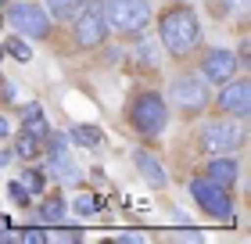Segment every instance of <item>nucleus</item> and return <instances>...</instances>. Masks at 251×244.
Here are the masks:
<instances>
[{
    "mask_svg": "<svg viewBox=\"0 0 251 244\" xmlns=\"http://www.w3.org/2000/svg\"><path fill=\"white\" fill-rule=\"evenodd\" d=\"M158 32H162V43L173 57H187L194 47H201V26L190 7H169L158 18Z\"/></svg>",
    "mask_w": 251,
    "mask_h": 244,
    "instance_id": "1",
    "label": "nucleus"
},
{
    "mask_svg": "<svg viewBox=\"0 0 251 244\" xmlns=\"http://www.w3.org/2000/svg\"><path fill=\"white\" fill-rule=\"evenodd\" d=\"M129 122H133V130L140 136H162L165 122H169V108H165L162 94L147 90V94L136 97L133 108H129Z\"/></svg>",
    "mask_w": 251,
    "mask_h": 244,
    "instance_id": "2",
    "label": "nucleus"
},
{
    "mask_svg": "<svg viewBox=\"0 0 251 244\" xmlns=\"http://www.w3.org/2000/svg\"><path fill=\"white\" fill-rule=\"evenodd\" d=\"M100 11H104L108 29L115 32H140L151 22V4L147 0H104Z\"/></svg>",
    "mask_w": 251,
    "mask_h": 244,
    "instance_id": "3",
    "label": "nucleus"
},
{
    "mask_svg": "<svg viewBox=\"0 0 251 244\" xmlns=\"http://www.w3.org/2000/svg\"><path fill=\"white\" fill-rule=\"evenodd\" d=\"M4 22L18 32V36H25V40L50 36V18H47V11L36 7V4H11L7 15H4Z\"/></svg>",
    "mask_w": 251,
    "mask_h": 244,
    "instance_id": "4",
    "label": "nucleus"
},
{
    "mask_svg": "<svg viewBox=\"0 0 251 244\" xmlns=\"http://www.w3.org/2000/svg\"><path fill=\"white\" fill-rule=\"evenodd\" d=\"M190 197H194V201H198L212 219H230V216H233L230 187H223V183H215V180H208V176H201V180L190 183Z\"/></svg>",
    "mask_w": 251,
    "mask_h": 244,
    "instance_id": "5",
    "label": "nucleus"
},
{
    "mask_svg": "<svg viewBox=\"0 0 251 244\" xmlns=\"http://www.w3.org/2000/svg\"><path fill=\"white\" fill-rule=\"evenodd\" d=\"M108 36V22H104V11L100 4H83V11L75 15V43L79 47H100Z\"/></svg>",
    "mask_w": 251,
    "mask_h": 244,
    "instance_id": "6",
    "label": "nucleus"
},
{
    "mask_svg": "<svg viewBox=\"0 0 251 244\" xmlns=\"http://www.w3.org/2000/svg\"><path fill=\"white\" fill-rule=\"evenodd\" d=\"M244 144V130L233 122H208L201 130V147L208 151V155H230Z\"/></svg>",
    "mask_w": 251,
    "mask_h": 244,
    "instance_id": "7",
    "label": "nucleus"
},
{
    "mask_svg": "<svg viewBox=\"0 0 251 244\" xmlns=\"http://www.w3.org/2000/svg\"><path fill=\"white\" fill-rule=\"evenodd\" d=\"M169 97L183 111H201L204 104H208V86H204V79H198V76H179L176 83L169 86Z\"/></svg>",
    "mask_w": 251,
    "mask_h": 244,
    "instance_id": "8",
    "label": "nucleus"
},
{
    "mask_svg": "<svg viewBox=\"0 0 251 244\" xmlns=\"http://www.w3.org/2000/svg\"><path fill=\"white\" fill-rule=\"evenodd\" d=\"M201 76L204 83H230V79L237 76V54L230 47H215L204 54V65H201Z\"/></svg>",
    "mask_w": 251,
    "mask_h": 244,
    "instance_id": "9",
    "label": "nucleus"
},
{
    "mask_svg": "<svg viewBox=\"0 0 251 244\" xmlns=\"http://www.w3.org/2000/svg\"><path fill=\"white\" fill-rule=\"evenodd\" d=\"M50 140V162H47V169H50V176L54 180H61V183H79V165L72 162V155H68V140L65 136H47Z\"/></svg>",
    "mask_w": 251,
    "mask_h": 244,
    "instance_id": "10",
    "label": "nucleus"
},
{
    "mask_svg": "<svg viewBox=\"0 0 251 244\" xmlns=\"http://www.w3.org/2000/svg\"><path fill=\"white\" fill-rule=\"evenodd\" d=\"M219 111L223 115H237V119H244L248 108H251V86L248 79H230V83H223L219 90Z\"/></svg>",
    "mask_w": 251,
    "mask_h": 244,
    "instance_id": "11",
    "label": "nucleus"
},
{
    "mask_svg": "<svg viewBox=\"0 0 251 244\" xmlns=\"http://www.w3.org/2000/svg\"><path fill=\"white\" fill-rule=\"evenodd\" d=\"M133 162H136V172L151 183V187H165V169H162V162H158L151 151H133Z\"/></svg>",
    "mask_w": 251,
    "mask_h": 244,
    "instance_id": "12",
    "label": "nucleus"
},
{
    "mask_svg": "<svg viewBox=\"0 0 251 244\" xmlns=\"http://www.w3.org/2000/svg\"><path fill=\"white\" fill-rule=\"evenodd\" d=\"M22 130H25L29 136H36L40 144L50 136V126H47V119H43L40 104H25V108H22Z\"/></svg>",
    "mask_w": 251,
    "mask_h": 244,
    "instance_id": "13",
    "label": "nucleus"
},
{
    "mask_svg": "<svg viewBox=\"0 0 251 244\" xmlns=\"http://www.w3.org/2000/svg\"><path fill=\"white\" fill-rule=\"evenodd\" d=\"M237 172H241V165H237L230 155H215V162H208V180L223 183V187H233Z\"/></svg>",
    "mask_w": 251,
    "mask_h": 244,
    "instance_id": "14",
    "label": "nucleus"
},
{
    "mask_svg": "<svg viewBox=\"0 0 251 244\" xmlns=\"http://www.w3.org/2000/svg\"><path fill=\"white\" fill-rule=\"evenodd\" d=\"M86 0H47V15L50 18H75L83 11Z\"/></svg>",
    "mask_w": 251,
    "mask_h": 244,
    "instance_id": "15",
    "label": "nucleus"
},
{
    "mask_svg": "<svg viewBox=\"0 0 251 244\" xmlns=\"http://www.w3.org/2000/svg\"><path fill=\"white\" fill-rule=\"evenodd\" d=\"M104 136H100V130L97 126H72V144H79V147H97Z\"/></svg>",
    "mask_w": 251,
    "mask_h": 244,
    "instance_id": "16",
    "label": "nucleus"
},
{
    "mask_svg": "<svg viewBox=\"0 0 251 244\" xmlns=\"http://www.w3.org/2000/svg\"><path fill=\"white\" fill-rule=\"evenodd\" d=\"M40 219H43V223H54V226H58L61 219H65V201H61L58 194L43 201V208H40Z\"/></svg>",
    "mask_w": 251,
    "mask_h": 244,
    "instance_id": "17",
    "label": "nucleus"
},
{
    "mask_svg": "<svg viewBox=\"0 0 251 244\" xmlns=\"http://www.w3.org/2000/svg\"><path fill=\"white\" fill-rule=\"evenodd\" d=\"M4 54H11L15 61H29V57H32V47L25 43V36H11V40L4 43Z\"/></svg>",
    "mask_w": 251,
    "mask_h": 244,
    "instance_id": "18",
    "label": "nucleus"
},
{
    "mask_svg": "<svg viewBox=\"0 0 251 244\" xmlns=\"http://www.w3.org/2000/svg\"><path fill=\"white\" fill-rule=\"evenodd\" d=\"M15 151H18L22 158H36V155H40V140H36V136H29L25 130H22V136H18Z\"/></svg>",
    "mask_w": 251,
    "mask_h": 244,
    "instance_id": "19",
    "label": "nucleus"
},
{
    "mask_svg": "<svg viewBox=\"0 0 251 244\" xmlns=\"http://www.w3.org/2000/svg\"><path fill=\"white\" fill-rule=\"evenodd\" d=\"M97 208H100V201H97V197H90V194H79L75 201H72V212L75 216H94Z\"/></svg>",
    "mask_w": 251,
    "mask_h": 244,
    "instance_id": "20",
    "label": "nucleus"
},
{
    "mask_svg": "<svg viewBox=\"0 0 251 244\" xmlns=\"http://www.w3.org/2000/svg\"><path fill=\"white\" fill-rule=\"evenodd\" d=\"M22 187H25L29 194H40V190H43V172H36V169H29L25 176H22Z\"/></svg>",
    "mask_w": 251,
    "mask_h": 244,
    "instance_id": "21",
    "label": "nucleus"
},
{
    "mask_svg": "<svg viewBox=\"0 0 251 244\" xmlns=\"http://www.w3.org/2000/svg\"><path fill=\"white\" fill-rule=\"evenodd\" d=\"M7 194H11V201H15V205H22V208L29 205V190L22 187V180H15V183H11V187H7Z\"/></svg>",
    "mask_w": 251,
    "mask_h": 244,
    "instance_id": "22",
    "label": "nucleus"
},
{
    "mask_svg": "<svg viewBox=\"0 0 251 244\" xmlns=\"http://www.w3.org/2000/svg\"><path fill=\"white\" fill-rule=\"evenodd\" d=\"M212 7H215V11H219V15L226 18V15H230L233 7L241 11V7H244V0H212Z\"/></svg>",
    "mask_w": 251,
    "mask_h": 244,
    "instance_id": "23",
    "label": "nucleus"
},
{
    "mask_svg": "<svg viewBox=\"0 0 251 244\" xmlns=\"http://www.w3.org/2000/svg\"><path fill=\"white\" fill-rule=\"evenodd\" d=\"M18 241H29V244H40V241H47V234L43 230H36V226H29V230H22V234H15Z\"/></svg>",
    "mask_w": 251,
    "mask_h": 244,
    "instance_id": "24",
    "label": "nucleus"
},
{
    "mask_svg": "<svg viewBox=\"0 0 251 244\" xmlns=\"http://www.w3.org/2000/svg\"><path fill=\"white\" fill-rule=\"evenodd\" d=\"M136 54H140L144 57V65H158V54H154V43H140V51H136Z\"/></svg>",
    "mask_w": 251,
    "mask_h": 244,
    "instance_id": "25",
    "label": "nucleus"
},
{
    "mask_svg": "<svg viewBox=\"0 0 251 244\" xmlns=\"http://www.w3.org/2000/svg\"><path fill=\"white\" fill-rule=\"evenodd\" d=\"M4 237H11V219L0 216V241H4Z\"/></svg>",
    "mask_w": 251,
    "mask_h": 244,
    "instance_id": "26",
    "label": "nucleus"
},
{
    "mask_svg": "<svg viewBox=\"0 0 251 244\" xmlns=\"http://www.w3.org/2000/svg\"><path fill=\"white\" fill-rule=\"evenodd\" d=\"M7 136H11V122L0 115V140H7Z\"/></svg>",
    "mask_w": 251,
    "mask_h": 244,
    "instance_id": "27",
    "label": "nucleus"
},
{
    "mask_svg": "<svg viewBox=\"0 0 251 244\" xmlns=\"http://www.w3.org/2000/svg\"><path fill=\"white\" fill-rule=\"evenodd\" d=\"M4 165H11V151H4V155H0V169Z\"/></svg>",
    "mask_w": 251,
    "mask_h": 244,
    "instance_id": "28",
    "label": "nucleus"
},
{
    "mask_svg": "<svg viewBox=\"0 0 251 244\" xmlns=\"http://www.w3.org/2000/svg\"><path fill=\"white\" fill-rule=\"evenodd\" d=\"M0 26H4V15H0Z\"/></svg>",
    "mask_w": 251,
    "mask_h": 244,
    "instance_id": "29",
    "label": "nucleus"
},
{
    "mask_svg": "<svg viewBox=\"0 0 251 244\" xmlns=\"http://www.w3.org/2000/svg\"><path fill=\"white\" fill-rule=\"evenodd\" d=\"M0 57H4V47H0Z\"/></svg>",
    "mask_w": 251,
    "mask_h": 244,
    "instance_id": "30",
    "label": "nucleus"
},
{
    "mask_svg": "<svg viewBox=\"0 0 251 244\" xmlns=\"http://www.w3.org/2000/svg\"><path fill=\"white\" fill-rule=\"evenodd\" d=\"M0 4H7V0H0Z\"/></svg>",
    "mask_w": 251,
    "mask_h": 244,
    "instance_id": "31",
    "label": "nucleus"
}]
</instances>
